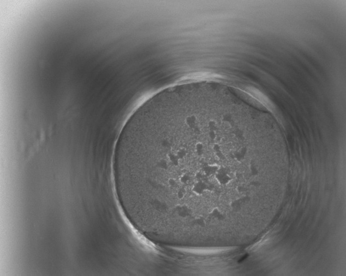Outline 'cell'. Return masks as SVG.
I'll list each match as a JSON object with an SVG mask.
<instances>
[{"label": "cell", "mask_w": 346, "mask_h": 276, "mask_svg": "<svg viewBox=\"0 0 346 276\" xmlns=\"http://www.w3.org/2000/svg\"><path fill=\"white\" fill-rule=\"evenodd\" d=\"M208 137L211 140H215L216 138V131L215 130H209L208 133Z\"/></svg>", "instance_id": "52a82bcc"}, {"label": "cell", "mask_w": 346, "mask_h": 276, "mask_svg": "<svg viewBox=\"0 0 346 276\" xmlns=\"http://www.w3.org/2000/svg\"><path fill=\"white\" fill-rule=\"evenodd\" d=\"M195 149L196 152L198 156L203 155L204 151V145L203 143L201 141H197L195 143Z\"/></svg>", "instance_id": "277c9868"}, {"label": "cell", "mask_w": 346, "mask_h": 276, "mask_svg": "<svg viewBox=\"0 0 346 276\" xmlns=\"http://www.w3.org/2000/svg\"><path fill=\"white\" fill-rule=\"evenodd\" d=\"M215 176L217 181L221 184H226L231 180V177L223 168H219L215 174Z\"/></svg>", "instance_id": "7a4b0ae2"}, {"label": "cell", "mask_w": 346, "mask_h": 276, "mask_svg": "<svg viewBox=\"0 0 346 276\" xmlns=\"http://www.w3.org/2000/svg\"><path fill=\"white\" fill-rule=\"evenodd\" d=\"M208 127L209 130H215L216 128V122L213 120H210L208 124Z\"/></svg>", "instance_id": "8992f818"}, {"label": "cell", "mask_w": 346, "mask_h": 276, "mask_svg": "<svg viewBox=\"0 0 346 276\" xmlns=\"http://www.w3.org/2000/svg\"><path fill=\"white\" fill-rule=\"evenodd\" d=\"M208 190V185L203 180L198 181L195 183L192 187V193L194 195L199 196L203 195Z\"/></svg>", "instance_id": "6da1fadb"}, {"label": "cell", "mask_w": 346, "mask_h": 276, "mask_svg": "<svg viewBox=\"0 0 346 276\" xmlns=\"http://www.w3.org/2000/svg\"><path fill=\"white\" fill-rule=\"evenodd\" d=\"M219 168L216 167L215 165H208V166H206L203 169V172H204V175H211V174H214V173L215 174L216 171L218 170Z\"/></svg>", "instance_id": "3957f363"}, {"label": "cell", "mask_w": 346, "mask_h": 276, "mask_svg": "<svg viewBox=\"0 0 346 276\" xmlns=\"http://www.w3.org/2000/svg\"><path fill=\"white\" fill-rule=\"evenodd\" d=\"M211 214L212 215L213 217L216 219H221L223 217V214L221 213V212L217 208L214 209L213 211L211 212Z\"/></svg>", "instance_id": "5b68a950"}]
</instances>
